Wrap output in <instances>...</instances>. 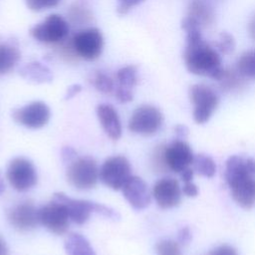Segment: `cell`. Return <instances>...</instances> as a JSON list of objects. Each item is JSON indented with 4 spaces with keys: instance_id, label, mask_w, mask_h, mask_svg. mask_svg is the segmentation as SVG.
Listing matches in <instances>:
<instances>
[{
    "instance_id": "obj_1",
    "label": "cell",
    "mask_w": 255,
    "mask_h": 255,
    "mask_svg": "<svg viewBox=\"0 0 255 255\" xmlns=\"http://www.w3.org/2000/svg\"><path fill=\"white\" fill-rule=\"evenodd\" d=\"M181 26L186 33V46L183 52L186 69L191 74L219 81L224 69L218 51L202 39L201 28L191 18L185 16Z\"/></svg>"
},
{
    "instance_id": "obj_2",
    "label": "cell",
    "mask_w": 255,
    "mask_h": 255,
    "mask_svg": "<svg viewBox=\"0 0 255 255\" xmlns=\"http://www.w3.org/2000/svg\"><path fill=\"white\" fill-rule=\"evenodd\" d=\"M225 180L231 196L241 207L255 204V161L247 156L232 155L225 163Z\"/></svg>"
},
{
    "instance_id": "obj_3",
    "label": "cell",
    "mask_w": 255,
    "mask_h": 255,
    "mask_svg": "<svg viewBox=\"0 0 255 255\" xmlns=\"http://www.w3.org/2000/svg\"><path fill=\"white\" fill-rule=\"evenodd\" d=\"M52 200H55L62 204L65 207L70 220L79 225L84 224L93 212H96L113 220L120 219V214L111 207L89 200L74 199L63 192L55 193Z\"/></svg>"
},
{
    "instance_id": "obj_4",
    "label": "cell",
    "mask_w": 255,
    "mask_h": 255,
    "mask_svg": "<svg viewBox=\"0 0 255 255\" xmlns=\"http://www.w3.org/2000/svg\"><path fill=\"white\" fill-rule=\"evenodd\" d=\"M189 98L193 105L194 122L198 125L208 122L219 103L217 93L207 85L195 84L189 89Z\"/></svg>"
},
{
    "instance_id": "obj_5",
    "label": "cell",
    "mask_w": 255,
    "mask_h": 255,
    "mask_svg": "<svg viewBox=\"0 0 255 255\" xmlns=\"http://www.w3.org/2000/svg\"><path fill=\"white\" fill-rule=\"evenodd\" d=\"M99 168L96 160L90 156L75 158L67 169V179L78 189H91L99 179Z\"/></svg>"
},
{
    "instance_id": "obj_6",
    "label": "cell",
    "mask_w": 255,
    "mask_h": 255,
    "mask_svg": "<svg viewBox=\"0 0 255 255\" xmlns=\"http://www.w3.org/2000/svg\"><path fill=\"white\" fill-rule=\"evenodd\" d=\"M30 34L38 42L58 44L68 37L69 24L61 15L51 14L44 21L35 25L30 30Z\"/></svg>"
},
{
    "instance_id": "obj_7",
    "label": "cell",
    "mask_w": 255,
    "mask_h": 255,
    "mask_svg": "<svg viewBox=\"0 0 255 255\" xmlns=\"http://www.w3.org/2000/svg\"><path fill=\"white\" fill-rule=\"evenodd\" d=\"M163 122L160 111L150 105L136 108L128 121V129L142 135H152L158 131Z\"/></svg>"
},
{
    "instance_id": "obj_8",
    "label": "cell",
    "mask_w": 255,
    "mask_h": 255,
    "mask_svg": "<svg viewBox=\"0 0 255 255\" xmlns=\"http://www.w3.org/2000/svg\"><path fill=\"white\" fill-rule=\"evenodd\" d=\"M7 179L17 191H27L37 183V171L34 164L27 158L15 157L7 167Z\"/></svg>"
},
{
    "instance_id": "obj_9",
    "label": "cell",
    "mask_w": 255,
    "mask_h": 255,
    "mask_svg": "<svg viewBox=\"0 0 255 255\" xmlns=\"http://www.w3.org/2000/svg\"><path fill=\"white\" fill-rule=\"evenodd\" d=\"M129 176L130 164L128 158L123 155L109 157L105 160L100 170V177L103 183L114 190L122 189Z\"/></svg>"
},
{
    "instance_id": "obj_10",
    "label": "cell",
    "mask_w": 255,
    "mask_h": 255,
    "mask_svg": "<svg viewBox=\"0 0 255 255\" xmlns=\"http://www.w3.org/2000/svg\"><path fill=\"white\" fill-rule=\"evenodd\" d=\"M78 57L88 61L98 59L104 49V37L98 28H87L79 31L72 38Z\"/></svg>"
},
{
    "instance_id": "obj_11",
    "label": "cell",
    "mask_w": 255,
    "mask_h": 255,
    "mask_svg": "<svg viewBox=\"0 0 255 255\" xmlns=\"http://www.w3.org/2000/svg\"><path fill=\"white\" fill-rule=\"evenodd\" d=\"M12 117L16 123L29 128H41L50 120V108L41 101L32 102L13 111Z\"/></svg>"
},
{
    "instance_id": "obj_12",
    "label": "cell",
    "mask_w": 255,
    "mask_h": 255,
    "mask_svg": "<svg viewBox=\"0 0 255 255\" xmlns=\"http://www.w3.org/2000/svg\"><path fill=\"white\" fill-rule=\"evenodd\" d=\"M38 218L44 227L57 235L66 233L69 228V215L65 207L55 200L38 209Z\"/></svg>"
},
{
    "instance_id": "obj_13",
    "label": "cell",
    "mask_w": 255,
    "mask_h": 255,
    "mask_svg": "<svg viewBox=\"0 0 255 255\" xmlns=\"http://www.w3.org/2000/svg\"><path fill=\"white\" fill-rule=\"evenodd\" d=\"M194 154L190 145L183 139L177 138L163 147V160L165 166L177 173L192 164Z\"/></svg>"
},
{
    "instance_id": "obj_14",
    "label": "cell",
    "mask_w": 255,
    "mask_h": 255,
    "mask_svg": "<svg viewBox=\"0 0 255 255\" xmlns=\"http://www.w3.org/2000/svg\"><path fill=\"white\" fill-rule=\"evenodd\" d=\"M182 189L178 181L171 177H163L157 180L152 187V195L160 208L175 207L181 200Z\"/></svg>"
},
{
    "instance_id": "obj_15",
    "label": "cell",
    "mask_w": 255,
    "mask_h": 255,
    "mask_svg": "<svg viewBox=\"0 0 255 255\" xmlns=\"http://www.w3.org/2000/svg\"><path fill=\"white\" fill-rule=\"evenodd\" d=\"M7 217L10 224L20 231L31 230L39 222L38 209L28 201L13 206L8 211Z\"/></svg>"
},
{
    "instance_id": "obj_16",
    "label": "cell",
    "mask_w": 255,
    "mask_h": 255,
    "mask_svg": "<svg viewBox=\"0 0 255 255\" xmlns=\"http://www.w3.org/2000/svg\"><path fill=\"white\" fill-rule=\"evenodd\" d=\"M128 202L137 210L144 209L150 203V194L146 183L138 176L130 175L122 187Z\"/></svg>"
},
{
    "instance_id": "obj_17",
    "label": "cell",
    "mask_w": 255,
    "mask_h": 255,
    "mask_svg": "<svg viewBox=\"0 0 255 255\" xmlns=\"http://www.w3.org/2000/svg\"><path fill=\"white\" fill-rule=\"evenodd\" d=\"M98 119L105 132L112 139H119L122 135V125L117 111L113 106L102 104L97 107Z\"/></svg>"
},
{
    "instance_id": "obj_18",
    "label": "cell",
    "mask_w": 255,
    "mask_h": 255,
    "mask_svg": "<svg viewBox=\"0 0 255 255\" xmlns=\"http://www.w3.org/2000/svg\"><path fill=\"white\" fill-rule=\"evenodd\" d=\"M187 17L195 21L200 28L213 24L215 14L212 7L202 0H193L187 8Z\"/></svg>"
},
{
    "instance_id": "obj_19",
    "label": "cell",
    "mask_w": 255,
    "mask_h": 255,
    "mask_svg": "<svg viewBox=\"0 0 255 255\" xmlns=\"http://www.w3.org/2000/svg\"><path fill=\"white\" fill-rule=\"evenodd\" d=\"M20 75L27 81L35 84L50 83L53 80L51 70L38 61L27 63L20 69Z\"/></svg>"
},
{
    "instance_id": "obj_20",
    "label": "cell",
    "mask_w": 255,
    "mask_h": 255,
    "mask_svg": "<svg viewBox=\"0 0 255 255\" xmlns=\"http://www.w3.org/2000/svg\"><path fill=\"white\" fill-rule=\"evenodd\" d=\"M67 255H96L90 242L79 233L70 234L65 241Z\"/></svg>"
},
{
    "instance_id": "obj_21",
    "label": "cell",
    "mask_w": 255,
    "mask_h": 255,
    "mask_svg": "<svg viewBox=\"0 0 255 255\" xmlns=\"http://www.w3.org/2000/svg\"><path fill=\"white\" fill-rule=\"evenodd\" d=\"M19 49L9 43H0V76L9 73L20 59Z\"/></svg>"
},
{
    "instance_id": "obj_22",
    "label": "cell",
    "mask_w": 255,
    "mask_h": 255,
    "mask_svg": "<svg viewBox=\"0 0 255 255\" xmlns=\"http://www.w3.org/2000/svg\"><path fill=\"white\" fill-rule=\"evenodd\" d=\"M137 69L134 65H128L121 68L116 75V88L131 91L137 84Z\"/></svg>"
},
{
    "instance_id": "obj_23",
    "label": "cell",
    "mask_w": 255,
    "mask_h": 255,
    "mask_svg": "<svg viewBox=\"0 0 255 255\" xmlns=\"http://www.w3.org/2000/svg\"><path fill=\"white\" fill-rule=\"evenodd\" d=\"M245 80L236 68H229L224 69V73L218 82L223 91L233 92L241 89L245 84Z\"/></svg>"
},
{
    "instance_id": "obj_24",
    "label": "cell",
    "mask_w": 255,
    "mask_h": 255,
    "mask_svg": "<svg viewBox=\"0 0 255 255\" xmlns=\"http://www.w3.org/2000/svg\"><path fill=\"white\" fill-rule=\"evenodd\" d=\"M235 68L246 80H255V50L244 52L237 60Z\"/></svg>"
},
{
    "instance_id": "obj_25",
    "label": "cell",
    "mask_w": 255,
    "mask_h": 255,
    "mask_svg": "<svg viewBox=\"0 0 255 255\" xmlns=\"http://www.w3.org/2000/svg\"><path fill=\"white\" fill-rule=\"evenodd\" d=\"M192 166L195 172L205 177H212L216 172V165L214 160L209 155L203 153L194 155Z\"/></svg>"
},
{
    "instance_id": "obj_26",
    "label": "cell",
    "mask_w": 255,
    "mask_h": 255,
    "mask_svg": "<svg viewBox=\"0 0 255 255\" xmlns=\"http://www.w3.org/2000/svg\"><path fill=\"white\" fill-rule=\"evenodd\" d=\"M90 82L95 87V89L102 94L110 95L115 92L116 85L114 81L103 72L96 71L95 73H93Z\"/></svg>"
},
{
    "instance_id": "obj_27",
    "label": "cell",
    "mask_w": 255,
    "mask_h": 255,
    "mask_svg": "<svg viewBox=\"0 0 255 255\" xmlns=\"http://www.w3.org/2000/svg\"><path fill=\"white\" fill-rule=\"evenodd\" d=\"M215 48L222 54H230L235 48V41L232 35L227 32H222L217 42H215Z\"/></svg>"
},
{
    "instance_id": "obj_28",
    "label": "cell",
    "mask_w": 255,
    "mask_h": 255,
    "mask_svg": "<svg viewBox=\"0 0 255 255\" xmlns=\"http://www.w3.org/2000/svg\"><path fill=\"white\" fill-rule=\"evenodd\" d=\"M156 255H181L178 243L164 239L156 244Z\"/></svg>"
},
{
    "instance_id": "obj_29",
    "label": "cell",
    "mask_w": 255,
    "mask_h": 255,
    "mask_svg": "<svg viewBox=\"0 0 255 255\" xmlns=\"http://www.w3.org/2000/svg\"><path fill=\"white\" fill-rule=\"evenodd\" d=\"M69 15L73 22H77L80 24L89 22L92 16L91 13L88 11V9H86L80 4H74L69 11Z\"/></svg>"
},
{
    "instance_id": "obj_30",
    "label": "cell",
    "mask_w": 255,
    "mask_h": 255,
    "mask_svg": "<svg viewBox=\"0 0 255 255\" xmlns=\"http://www.w3.org/2000/svg\"><path fill=\"white\" fill-rule=\"evenodd\" d=\"M61 0H25L27 7L32 11H43L54 8L60 4Z\"/></svg>"
},
{
    "instance_id": "obj_31",
    "label": "cell",
    "mask_w": 255,
    "mask_h": 255,
    "mask_svg": "<svg viewBox=\"0 0 255 255\" xmlns=\"http://www.w3.org/2000/svg\"><path fill=\"white\" fill-rule=\"evenodd\" d=\"M205 255H238L235 248L230 245H220L210 250Z\"/></svg>"
},
{
    "instance_id": "obj_32",
    "label": "cell",
    "mask_w": 255,
    "mask_h": 255,
    "mask_svg": "<svg viewBox=\"0 0 255 255\" xmlns=\"http://www.w3.org/2000/svg\"><path fill=\"white\" fill-rule=\"evenodd\" d=\"M142 0H119L118 13L121 15L127 14L130 8L139 4Z\"/></svg>"
},
{
    "instance_id": "obj_33",
    "label": "cell",
    "mask_w": 255,
    "mask_h": 255,
    "mask_svg": "<svg viewBox=\"0 0 255 255\" xmlns=\"http://www.w3.org/2000/svg\"><path fill=\"white\" fill-rule=\"evenodd\" d=\"M114 94L120 103H128V102L132 101V99H133V93L131 91H127V90L116 88Z\"/></svg>"
},
{
    "instance_id": "obj_34",
    "label": "cell",
    "mask_w": 255,
    "mask_h": 255,
    "mask_svg": "<svg viewBox=\"0 0 255 255\" xmlns=\"http://www.w3.org/2000/svg\"><path fill=\"white\" fill-rule=\"evenodd\" d=\"M181 189H182V193L188 197H194L198 194V188L192 181L184 182Z\"/></svg>"
},
{
    "instance_id": "obj_35",
    "label": "cell",
    "mask_w": 255,
    "mask_h": 255,
    "mask_svg": "<svg viewBox=\"0 0 255 255\" xmlns=\"http://www.w3.org/2000/svg\"><path fill=\"white\" fill-rule=\"evenodd\" d=\"M77 156L76 150L71 146H64L62 148V159L65 163L73 161Z\"/></svg>"
},
{
    "instance_id": "obj_36",
    "label": "cell",
    "mask_w": 255,
    "mask_h": 255,
    "mask_svg": "<svg viewBox=\"0 0 255 255\" xmlns=\"http://www.w3.org/2000/svg\"><path fill=\"white\" fill-rule=\"evenodd\" d=\"M177 238H178V242L181 243V244H187V243H189V241H190V239H191V232H190V229H189L187 226L182 227V228L178 231Z\"/></svg>"
},
{
    "instance_id": "obj_37",
    "label": "cell",
    "mask_w": 255,
    "mask_h": 255,
    "mask_svg": "<svg viewBox=\"0 0 255 255\" xmlns=\"http://www.w3.org/2000/svg\"><path fill=\"white\" fill-rule=\"evenodd\" d=\"M82 90V87L79 85V84H75V85H72L68 88L67 92H66V95H65V100H70L72 98H74L76 95H78Z\"/></svg>"
},
{
    "instance_id": "obj_38",
    "label": "cell",
    "mask_w": 255,
    "mask_h": 255,
    "mask_svg": "<svg viewBox=\"0 0 255 255\" xmlns=\"http://www.w3.org/2000/svg\"><path fill=\"white\" fill-rule=\"evenodd\" d=\"M193 173H194L193 168L187 167V168H185L183 171H181L179 174H180V176H181L182 181H183V182H187V181H192Z\"/></svg>"
},
{
    "instance_id": "obj_39",
    "label": "cell",
    "mask_w": 255,
    "mask_h": 255,
    "mask_svg": "<svg viewBox=\"0 0 255 255\" xmlns=\"http://www.w3.org/2000/svg\"><path fill=\"white\" fill-rule=\"evenodd\" d=\"M248 31L253 40H255V14L252 16L249 24H248Z\"/></svg>"
},
{
    "instance_id": "obj_40",
    "label": "cell",
    "mask_w": 255,
    "mask_h": 255,
    "mask_svg": "<svg viewBox=\"0 0 255 255\" xmlns=\"http://www.w3.org/2000/svg\"><path fill=\"white\" fill-rule=\"evenodd\" d=\"M175 131L180 139H183V137L187 134V128L184 126H177L175 128Z\"/></svg>"
},
{
    "instance_id": "obj_41",
    "label": "cell",
    "mask_w": 255,
    "mask_h": 255,
    "mask_svg": "<svg viewBox=\"0 0 255 255\" xmlns=\"http://www.w3.org/2000/svg\"><path fill=\"white\" fill-rule=\"evenodd\" d=\"M8 254V247L6 242L0 237V255H7Z\"/></svg>"
},
{
    "instance_id": "obj_42",
    "label": "cell",
    "mask_w": 255,
    "mask_h": 255,
    "mask_svg": "<svg viewBox=\"0 0 255 255\" xmlns=\"http://www.w3.org/2000/svg\"><path fill=\"white\" fill-rule=\"evenodd\" d=\"M4 189H5V184H4V181H3V178H2L1 172H0V195L3 193Z\"/></svg>"
}]
</instances>
